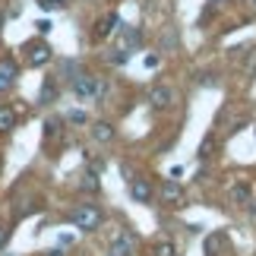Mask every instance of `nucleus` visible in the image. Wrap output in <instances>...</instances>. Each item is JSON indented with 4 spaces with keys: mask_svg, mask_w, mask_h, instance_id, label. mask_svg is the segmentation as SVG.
<instances>
[{
    "mask_svg": "<svg viewBox=\"0 0 256 256\" xmlns=\"http://www.w3.org/2000/svg\"><path fill=\"white\" fill-rule=\"evenodd\" d=\"M231 200L238 202V206H250V202H253L250 184H234V186H231Z\"/></svg>",
    "mask_w": 256,
    "mask_h": 256,
    "instance_id": "9b49d317",
    "label": "nucleus"
},
{
    "mask_svg": "<svg viewBox=\"0 0 256 256\" xmlns=\"http://www.w3.org/2000/svg\"><path fill=\"white\" fill-rule=\"evenodd\" d=\"M4 244H6V228L0 224V247H4Z\"/></svg>",
    "mask_w": 256,
    "mask_h": 256,
    "instance_id": "412c9836",
    "label": "nucleus"
},
{
    "mask_svg": "<svg viewBox=\"0 0 256 256\" xmlns=\"http://www.w3.org/2000/svg\"><path fill=\"white\" fill-rule=\"evenodd\" d=\"M136 253V238L130 231H117L111 240V256H133Z\"/></svg>",
    "mask_w": 256,
    "mask_h": 256,
    "instance_id": "39448f33",
    "label": "nucleus"
},
{
    "mask_svg": "<svg viewBox=\"0 0 256 256\" xmlns=\"http://www.w3.org/2000/svg\"><path fill=\"white\" fill-rule=\"evenodd\" d=\"M16 76H19V66H16V60H13V57H0V92L13 88Z\"/></svg>",
    "mask_w": 256,
    "mask_h": 256,
    "instance_id": "423d86ee",
    "label": "nucleus"
},
{
    "mask_svg": "<svg viewBox=\"0 0 256 256\" xmlns=\"http://www.w3.org/2000/svg\"><path fill=\"white\" fill-rule=\"evenodd\" d=\"M54 57V51H51V44L48 42H28L26 44V60H28V66H42V64H48Z\"/></svg>",
    "mask_w": 256,
    "mask_h": 256,
    "instance_id": "7ed1b4c3",
    "label": "nucleus"
},
{
    "mask_svg": "<svg viewBox=\"0 0 256 256\" xmlns=\"http://www.w3.org/2000/svg\"><path fill=\"white\" fill-rule=\"evenodd\" d=\"M149 104L155 108V111H168V108L174 104V88L171 86H152L149 88Z\"/></svg>",
    "mask_w": 256,
    "mask_h": 256,
    "instance_id": "20e7f679",
    "label": "nucleus"
},
{
    "mask_svg": "<svg viewBox=\"0 0 256 256\" xmlns=\"http://www.w3.org/2000/svg\"><path fill=\"white\" fill-rule=\"evenodd\" d=\"M38 32H42V35H48V32H51V22H48V19H38Z\"/></svg>",
    "mask_w": 256,
    "mask_h": 256,
    "instance_id": "aec40b11",
    "label": "nucleus"
},
{
    "mask_svg": "<svg viewBox=\"0 0 256 256\" xmlns=\"http://www.w3.org/2000/svg\"><path fill=\"white\" fill-rule=\"evenodd\" d=\"M0 28H4V13H0Z\"/></svg>",
    "mask_w": 256,
    "mask_h": 256,
    "instance_id": "b1692460",
    "label": "nucleus"
},
{
    "mask_svg": "<svg viewBox=\"0 0 256 256\" xmlns=\"http://www.w3.org/2000/svg\"><path fill=\"white\" fill-rule=\"evenodd\" d=\"M209 155H212V136H206L200 146V158H209Z\"/></svg>",
    "mask_w": 256,
    "mask_h": 256,
    "instance_id": "f3484780",
    "label": "nucleus"
},
{
    "mask_svg": "<svg viewBox=\"0 0 256 256\" xmlns=\"http://www.w3.org/2000/svg\"><path fill=\"white\" fill-rule=\"evenodd\" d=\"M44 10H57V6H66V0H38Z\"/></svg>",
    "mask_w": 256,
    "mask_h": 256,
    "instance_id": "a211bd4d",
    "label": "nucleus"
},
{
    "mask_svg": "<svg viewBox=\"0 0 256 256\" xmlns=\"http://www.w3.org/2000/svg\"><path fill=\"white\" fill-rule=\"evenodd\" d=\"M92 140L95 142H111L114 140V126L108 124V120H95L92 124Z\"/></svg>",
    "mask_w": 256,
    "mask_h": 256,
    "instance_id": "9d476101",
    "label": "nucleus"
},
{
    "mask_svg": "<svg viewBox=\"0 0 256 256\" xmlns=\"http://www.w3.org/2000/svg\"><path fill=\"white\" fill-rule=\"evenodd\" d=\"M80 186H82L86 193H95V190H98V174H95V171H92V174H82V184H80Z\"/></svg>",
    "mask_w": 256,
    "mask_h": 256,
    "instance_id": "dca6fc26",
    "label": "nucleus"
},
{
    "mask_svg": "<svg viewBox=\"0 0 256 256\" xmlns=\"http://www.w3.org/2000/svg\"><path fill=\"white\" fill-rule=\"evenodd\" d=\"M162 196H164V202H171V206H184V186L177 180H164Z\"/></svg>",
    "mask_w": 256,
    "mask_h": 256,
    "instance_id": "6e6552de",
    "label": "nucleus"
},
{
    "mask_svg": "<svg viewBox=\"0 0 256 256\" xmlns=\"http://www.w3.org/2000/svg\"><path fill=\"white\" fill-rule=\"evenodd\" d=\"M104 92H108V86L102 80H95V76H88V73L73 76V95L80 102H98V98H104Z\"/></svg>",
    "mask_w": 256,
    "mask_h": 256,
    "instance_id": "f257e3e1",
    "label": "nucleus"
},
{
    "mask_svg": "<svg viewBox=\"0 0 256 256\" xmlns=\"http://www.w3.org/2000/svg\"><path fill=\"white\" fill-rule=\"evenodd\" d=\"M130 196H133L136 202H149L152 200V184L136 177V180H130Z\"/></svg>",
    "mask_w": 256,
    "mask_h": 256,
    "instance_id": "1a4fd4ad",
    "label": "nucleus"
},
{
    "mask_svg": "<svg viewBox=\"0 0 256 256\" xmlns=\"http://www.w3.org/2000/svg\"><path fill=\"white\" fill-rule=\"evenodd\" d=\"M247 4H250V6H253V10H256V0H247Z\"/></svg>",
    "mask_w": 256,
    "mask_h": 256,
    "instance_id": "5701e85b",
    "label": "nucleus"
},
{
    "mask_svg": "<svg viewBox=\"0 0 256 256\" xmlns=\"http://www.w3.org/2000/svg\"><path fill=\"white\" fill-rule=\"evenodd\" d=\"M152 253H155V256H177V247H174L171 240H158V244L152 247Z\"/></svg>",
    "mask_w": 256,
    "mask_h": 256,
    "instance_id": "2eb2a0df",
    "label": "nucleus"
},
{
    "mask_svg": "<svg viewBox=\"0 0 256 256\" xmlns=\"http://www.w3.org/2000/svg\"><path fill=\"white\" fill-rule=\"evenodd\" d=\"M66 120H73V124H86V114L82 111H70V117Z\"/></svg>",
    "mask_w": 256,
    "mask_h": 256,
    "instance_id": "6ab92c4d",
    "label": "nucleus"
},
{
    "mask_svg": "<svg viewBox=\"0 0 256 256\" xmlns=\"http://www.w3.org/2000/svg\"><path fill=\"white\" fill-rule=\"evenodd\" d=\"M16 126V108L0 104V133H10Z\"/></svg>",
    "mask_w": 256,
    "mask_h": 256,
    "instance_id": "ddd939ff",
    "label": "nucleus"
},
{
    "mask_svg": "<svg viewBox=\"0 0 256 256\" xmlns=\"http://www.w3.org/2000/svg\"><path fill=\"white\" fill-rule=\"evenodd\" d=\"M38 102H42V104H51V102H57V82H54V76H48V80L42 82Z\"/></svg>",
    "mask_w": 256,
    "mask_h": 256,
    "instance_id": "f8f14e48",
    "label": "nucleus"
},
{
    "mask_svg": "<svg viewBox=\"0 0 256 256\" xmlns=\"http://www.w3.org/2000/svg\"><path fill=\"white\" fill-rule=\"evenodd\" d=\"M48 256H64V253L60 250H48Z\"/></svg>",
    "mask_w": 256,
    "mask_h": 256,
    "instance_id": "4be33fe9",
    "label": "nucleus"
},
{
    "mask_svg": "<svg viewBox=\"0 0 256 256\" xmlns=\"http://www.w3.org/2000/svg\"><path fill=\"white\" fill-rule=\"evenodd\" d=\"M117 28H120V16H117V13H108V16H102V19L95 22V32H92V35L98 38V42H104V38L114 35Z\"/></svg>",
    "mask_w": 256,
    "mask_h": 256,
    "instance_id": "0eeeda50",
    "label": "nucleus"
},
{
    "mask_svg": "<svg viewBox=\"0 0 256 256\" xmlns=\"http://www.w3.org/2000/svg\"><path fill=\"white\" fill-rule=\"evenodd\" d=\"M70 222H73L80 231H95V228H102L104 215H102V209H98V206H80V209L70 212Z\"/></svg>",
    "mask_w": 256,
    "mask_h": 256,
    "instance_id": "f03ea898",
    "label": "nucleus"
},
{
    "mask_svg": "<svg viewBox=\"0 0 256 256\" xmlns=\"http://www.w3.org/2000/svg\"><path fill=\"white\" fill-rule=\"evenodd\" d=\"M54 136H60V117H48L44 120V140L51 142Z\"/></svg>",
    "mask_w": 256,
    "mask_h": 256,
    "instance_id": "4468645a",
    "label": "nucleus"
}]
</instances>
